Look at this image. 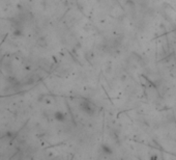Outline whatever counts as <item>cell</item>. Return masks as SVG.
I'll list each match as a JSON object with an SVG mask.
<instances>
[{
    "label": "cell",
    "mask_w": 176,
    "mask_h": 160,
    "mask_svg": "<svg viewBox=\"0 0 176 160\" xmlns=\"http://www.w3.org/2000/svg\"><path fill=\"white\" fill-rule=\"evenodd\" d=\"M80 107H81L82 111L89 114V116L93 114V112H94V106L90 102H88V101H83L81 103V105H80Z\"/></svg>",
    "instance_id": "cell-1"
},
{
    "label": "cell",
    "mask_w": 176,
    "mask_h": 160,
    "mask_svg": "<svg viewBox=\"0 0 176 160\" xmlns=\"http://www.w3.org/2000/svg\"><path fill=\"white\" fill-rule=\"evenodd\" d=\"M55 119L59 122H64L65 121V114L61 111L55 112Z\"/></svg>",
    "instance_id": "cell-2"
},
{
    "label": "cell",
    "mask_w": 176,
    "mask_h": 160,
    "mask_svg": "<svg viewBox=\"0 0 176 160\" xmlns=\"http://www.w3.org/2000/svg\"><path fill=\"white\" fill-rule=\"evenodd\" d=\"M100 149H102V152L105 153V154H112V150H111V148H110L109 146L103 145L102 147H100Z\"/></svg>",
    "instance_id": "cell-3"
}]
</instances>
